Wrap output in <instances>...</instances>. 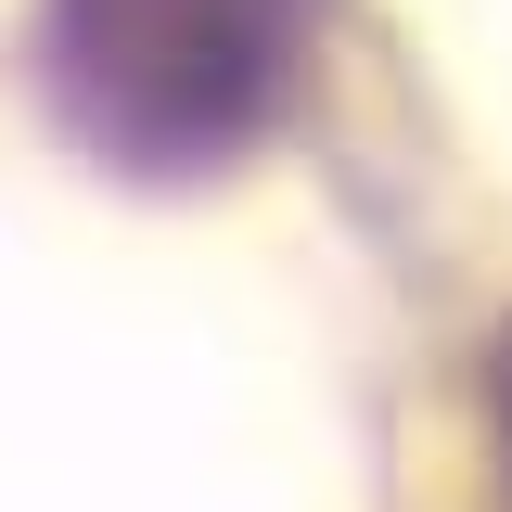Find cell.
<instances>
[{
    "mask_svg": "<svg viewBox=\"0 0 512 512\" xmlns=\"http://www.w3.org/2000/svg\"><path fill=\"white\" fill-rule=\"evenodd\" d=\"M52 77L128 167H218L282 90V0H64Z\"/></svg>",
    "mask_w": 512,
    "mask_h": 512,
    "instance_id": "6da1fadb",
    "label": "cell"
}]
</instances>
